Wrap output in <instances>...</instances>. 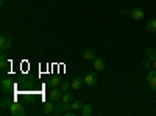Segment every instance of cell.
<instances>
[{"label":"cell","mask_w":156,"mask_h":116,"mask_svg":"<svg viewBox=\"0 0 156 116\" xmlns=\"http://www.w3.org/2000/svg\"><path fill=\"white\" fill-rule=\"evenodd\" d=\"M9 113L12 116H23L25 114V108L17 104V102H11V105H9Z\"/></svg>","instance_id":"obj_1"},{"label":"cell","mask_w":156,"mask_h":116,"mask_svg":"<svg viewBox=\"0 0 156 116\" xmlns=\"http://www.w3.org/2000/svg\"><path fill=\"white\" fill-rule=\"evenodd\" d=\"M97 82H98L97 71L89 72V74H86V75H84V85H87V86H95V85H97Z\"/></svg>","instance_id":"obj_2"},{"label":"cell","mask_w":156,"mask_h":116,"mask_svg":"<svg viewBox=\"0 0 156 116\" xmlns=\"http://www.w3.org/2000/svg\"><path fill=\"white\" fill-rule=\"evenodd\" d=\"M147 83L148 86L156 93V69H150L147 71Z\"/></svg>","instance_id":"obj_3"},{"label":"cell","mask_w":156,"mask_h":116,"mask_svg":"<svg viewBox=\"0 0 156 116\" xmlns=\"http://www.w3.org/2000/svg\"><path fill=\"white\" fill-rule=\"evenodd\" d=\"M129 16H131V19H134V21H142L145 17V11L142 8H139V6H134L131 11H129Z\"/></svg>","instance_id":"obj_4"},{"label":"cell","mask_w":156,"mask_h":116,"mask_svg":"<svg viewBox=\"0 0 156 116\" xmlns=\"http://www.w3.org/2000/svg\"><path fill=\"white\" fill-rule=\"evenodd\" d=\"M61 97H62V91L61 89H58V88H51L50 89V93H48V99L51 100V102H59L61 100Z\"/></svg>","instance_id":"obj_5"},{"label":"cell","mask_w":156,"mask_h":116,"mask_svg":"<svg viewBox=\"0 0 156 116\" xmlns=\"http://www.w3.org/2000/svg\"><path fill=\"white\" fill-rule=\"evenodd\" d=\"M11 46H12V39H11L8 35H2V36H0V49H2L3 52H5V50H8Z\"/></svg>","instance_id":"obj_6"},{"label":"cell","mask_w":156,"mask_h":116,"mask_svg":"<svg viewBox=\"0 0 156 116\" xmlns=\"http://www.w3.org/2000/svg\"><path fill=\"white\" fill-rule=\"evenodd\" d=\"M67 108H70V104H64V102H61L59 105H55V108H53V113H51V114H55V116L64 114V113L67 111Z\"/></svg>","instance_id":"obj_7"},{"label":"cell","mask_w":156,"mask_h":116,"mask_svg":"<svg viewBox=\"0 0 156 116\" xmlns=\"http://www.w3.org/2000/svg\"><path fill=\"white\" fill-rule=\"evenodd\" d=\"M70 85H72L73 91H80V89L83 88V85H84V77H75V79L70 82Z\"/></svg>","instance_id":"obj_8"},{"label":"cell","mask_w":156,"mask_h":116,"mask_svg":"<svg viewBox=\"0 0 156 116\" xmlns=\"http://www.w3.org/2000/svg\"><path fill=\"white\" fill-rule=\"evenodd\" d=\"M105 68H106L105 60H103L101 57H95V58H94V69H95L97 72H100V71H103Z\"/></svg>","instance_id":"obj_9"},{"label":"cell","mask_w":156,"mask_h":116,"mask_svg":"<svg viewBox=\"0 0 156 116\" xmlns=\"http://www.w3.org/2000/svg\"><path fill=\"white\" fill-rule=\"evenodd\" d=\"M12 88H14V83H12V80H9V79H3V80H2V91H3V93H9Z\"/></svg>","instance_id":"obj_10"},{"label":"cell","mask_w":156,"mask_h":116,"mask_svg":"<svg viewBox=\"0 0 156 116\" xmlns=\"http://www.w3.org/2000/svg\"><path fill=\"white\" fill-rule=\"evenodd\" d=\"M83 57H84V61H94V58L97 57V54H95V50H92V49H86Z\"/></svg>","instance_id":"obj_11"},{"label":"cell","mask_w":156,"mask_h":116,"mask_svg":"<svg viewBox=\"0 0 156 116\" xmlns=\"http://www.w3.org/2000/svg\"><path fill=\"white\" fill-rule=\"evenodd\" d=\"M80 114H81V116H92V114H94L92 105H83V108L80 110Z\"/></svg>","instance_id":"obj_12"},{"label":"cell","mask_w":156,"mask_h":116,"mask_svg":"<svg viewBox=\"0 0 156 116\" xmlns=\"http://www.w3.org/2000/svg\"><path fill=\"white\" fill-rule=\"evenodd\" d=\"M83 105H84V104H83V102L76 99V100H73V102H70V110H73V111H76V113H78V111H80V110L83 108Z\"/></svg>","instance_id":"obj_13"},{"label":"cell","mask_w":156,"mask_h":116,"mask_svg":"<svg viewBox=\"0 0 156 116\" xmlns=\"http://www.w3.org/2000/svg\"><path fill=\"white\" fill-rule=\"evenodd\" d=\"M53 108H55V102H47V104L44 105V108H42V111L45 113V114H51L53 113Z\"/></svg>","instance_id":"obj_14"},{"label":"cell","mask_w":156,"mask_h":116,"mask_svg":"<svg viewBox=\"0 0 156 116\" xmlns=\"http://www.w3.org/2000/svg\"><path fill=\"white\" fill-rule=\"evenodd\" d=\"M61 82H62V80L59 79V77H51V79L47 82V85H48L50 88H56L58 85H61Z\"/></svg>","instance_id":"obj_15"},{"label":"cell","mask_w":156,"mask_h":116,"mask_svg":"<svg viewBox=\"0 0 156 116\" xmlns=\"http://www.w3.org/2000/svg\"><path fill=\"white\" fill-rule=\"evenodd\" d=\"M6 66H8V61H6V57L2 50V55H0V69L2 71H6Z\"/></svg>","instance_id":"obj_16"},{"label":"cell","mask_w":156,"mask_h":116,"mask_svg":"<svg viewBox=\"0 0 156 116\" xmlns=\"http://www.w3.org/2000/svg\"><path fill=\"white\" fill-rule=\"evenodd\" d=\"M61 102H64V104H70V102H72V93H69V91H66V93H62Z\"/></svg>","instance_id":"obj_17"},{"label":"cell","mask_w":156,"mask_h":116,"mask_svg":"<svg viewBox=\"0 0 156 116\" xmlns=\"http://www.w3.org/2000/svg\"><path fill=\"white\" fill-rule=\"evenodd\" d=\"M147 28H148L151 33H156V19H154V17L148 21V24H147Z\"/></svg>","instance_id":"obj_18"},{"label":"cell","mask_w":156,"mask_h":116,"mask_svg":"<svg viewBox=\"0 0 156 116\" xmlns=\"http://www.w3.org/2000/svg\"><path fill=\"white\" fill-rule=\"evenodd\" d=\"M59 86H61V91H62V93H66V91H69V89L72 88V85H70V82H67V80H62Z\"/></svg>","instance_id":"obj_19"},{"label":"cell","mask_w":156,"mask_h":116,"mask_svg":"<svg viewBox=\"0 0 156 116\" xmlns=\"http://www.w3.org/2000/svg\"><path fill=\"white\" fill-rule=\"evenodd\" d=\"M147 58H148V60H151V61H154V60H156V50H154V49H151V47H148V49H147Z\"/></svg>","instance_id":"obj_20"},{"label":"cell","mask_w":156,"mask_h":116,"mask_svg":"<svg viewBox=\"0 0 156 116\" xmlns=\"http://www.w3.org/2000/svg\"><path fill=\"white\" fill-rule=\"evenodd\" d=\"M142 64H144L145 71H150V69H153V61H151V60H148V58L142 61Z\"/></svg>","instance_id":"obj_21"},{"label":"cell","mask_w":156,"mask_h":116,"mask_svg":"<svg viewBox=\"0 0 156 116\" xmlns=\"http://www.w3.org/2000/svg\"><path fill=\"white\" fill-rule=\"evenodd\" d=\"M119 13H120L122 16H125V14H128V9H126V8H122V9H120Z\"/></svg>","instance_id":"obj_22"},{"label":"cell","mask_w":156,"mask_h":116,"mask_svg":"<svg viewBox=\"0 0 156 116\" xmlns=\"http://www.w3.org/2000/svg\"><path fill=\"white\" fill-rule=\"evenodd\" d=\"M153 69H156V60L153 61Z\"/></svg>","instance_id":"obj_23"},{"label":"cell","mask_w":156,"mask_h":116,"mask_svg":"<svg viewBox=\"0 0 156 116\" xmlns=\"http://www.w3.org/2000/svg\"><path fill=\"white\" fill-rule=\"evenodd\" d=\"M5 3V0H0V5H3Z\"/></svg>","instance_id":"obj_24"}]
</instances>
